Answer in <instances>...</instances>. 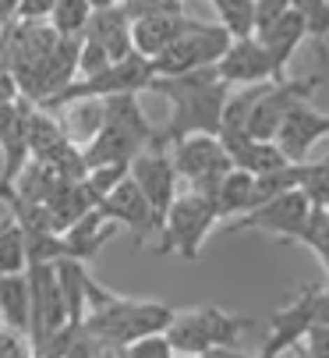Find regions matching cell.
Wrapping results in <instances>:
<instances>
[{
    "mask_svg": "<svg viewBox=\"0 0 329 358\" xmlns=\"http://www.w3.org/2000/svg\"><path fill=\"white\" fill-rule=\"evenodd\" d=\"M326 85V75L315 71V75H301V78H277L262 89V96L255 99V107L248 114V135L251 138H272L284 121V114L301 103V99H312L315 89Z\"/></svg>",
    "mask_w": 329,
    "mask_h": 358,
    "instance_id": "cell-7",
    "label": "cell"
},
{
    "mask_svg": "<svg viewBox=\"0 0 329 358\" xmlns=\"http://www.w3.org/2000/svg\"><path fill=\"white\" fill-rule=\"evenodd\" d=\"M0 46H4V43H0Z\"/></svg>",
    "mask_w": 329,
    "mask_h": 358,
    "instance_id": "cell-44",
    "label": "cell"
},
{
    "mask_svg": "<svg viewBox=\"0 0 329 358\" xmlns=\"http://www.w3.org/2000/svg\"><path fill=\"white\" fill-rule=\"evenodd\" d=\"M0 323H4V320H0Z\"/></svg>",
    "mask_w": 329,
    "mask_h": 358,
    "instance_id": "cell-43",
    "label": "cell"
},
{
    "mask_svg": "<svg viewBox=\"0 0 329 358\" xmlns=\"http://www.w3.org/2000/svg\"><path fill=\"white\" fill-rule=\"evenodd\" d=\"M11 110H15V99L8 103V99H0V128L8 124V117H11Z\"/></svg>",
    "mask_w": 329,
    "mask_h": 358,
    "instance_id": "cell-40",
    "label": "cell"
},
{
    "mask_svg": "<svg viewBox=\"0 0 329 358\" xmlns=\"http://www.w3.org/2000/svg\"><path fill=\"white\" fill-rule=\"evenodd\" d=\"M231 32L224 25H205V22H184V29L170 39V46L159 57H152L156 75L170 78V75H184V71H198V68H212L224 50L231 46Z\"/></svg>",
    "mask_w": 329,
    "mask_h": 358,
    "instance_id": "cell-5",
    "label": "cell"
},
{
    "mask_svg": "<svg viewBox=\"0 0 329 358\" xmlns=\"http://www.w3.org/2000/svg\"><path fill=\"white\" fill-rule=\"evenodd\" d=\"M174 316H177V309L170 301L124 298V294H114V291H106L103 284L92 280V287H89V309H85L82 323L103 344H110L114 355H124L128 341H135L142 334H152V330H167Z\"/></svg>",
    "mask_w": 329,
    "mask_h": 358,
    "instance_id": "cell-2",
    "label": "cell"
},
{
    "mask_svg": "<svg viewBox=\"0 0 329 358\" xmlns=\"http://www.w3.org/2000/svg\"><path fill=\"white\" fill-rule=\"evenodd\" d=\"M103 121H106V110H103L99 96H85V99H71V103H64V121H61L64 135H68V142H75L82 149L99 135Z\"/></svg>",
    "mask_w": 329,
    "mask_h": 358,
    "instance_id": "cell-21",
    "label": "cell"
},
{
    "mask_svg": "<svg viewBox=\"0 0 329 358\" xmlns=\"http://www.w3.org/2000/svg\"><path fill=\"white\" fill-rule=\"evenodd\" d=\"M124 355L128 358H170L174 355V344L167 337V330H152V334H142L135 341L124 344Z\"/></svg>",
    "mask_w": 329,
    "mask_h": 358,
    "instance_id": "cell-32",
    "label": "cell"
},
{
    "mask_svg": "<svg viewBox=\"0 0 329 358\" xmlns=\"http://www.w3.org/2000/svg\"><path fill=\"white\" fill-rule=\"evenodd\" d=\"M82 36L96 39L106 54H110V61H121V57L135 54V46H131V18H128L124 4L92 8V15H89Z\"/></svg>",
    "mask_w": 329,
    "mask_h": 358,
    "instance_id": "cell-15",
    "label": "cell"
},
{
    "mask_svg": "<svg viewBox=\"0 0 329 358\" xmlns=\"http://www.w3.org/2000/svg\"><path fill=\"white\" fill-rule=\"evenodd\" d=\"M326 135H329V114L315 110L308 99H301V103H294V107L284 114V121H280L277 135H272V142L284 149L287 160L301 164V160L308 157V149H312L319 138H326Z\"/></svg>",
    "mask_w": 329,
    "mask_h": 358,
    "instance_id": "cell-10",
    "label": "cell"
},
{
    "mask_svg": "<svg viewBox=\"0 0 329 358\" xmlns=\"http://www.w3.org/2000/svg\"><path fill=\"white\" fill-rule=\"evenodd\" d=\"M326 160H329V157H326Z\"/></svg>",
    "mask_w": 329,
    "mask_h": 358,
    "instance_id": "cell-45",
    "label": "cell"
},
{
    "mask_svg": "<svg viewBox=\"0 0 329 358\" xmlns=\"http://www.w3.org/2000/svg\"><path fill=\"white\" fill-rule=\"evenodd\" d=\"M291 8V0H255V29H262L265 22L280 18L284 11ZM255 36V32H251Z\"/></svg>",
    "mask_w": 329,
    "mask_h": 358,
    "instance_id": "cell-38",
    "label": "cell"
},
{
    "mask_svg": "<svg viewBox=\"0 0 329 358\" xmlns=\"http://www.w3.org/2000/svg\"><path fill=\"white\" fill-rule=\"evenodd\" d=\"M53 273H57V287H61L64 305H68V320L71 323L85 320L89 287H92V277L85 270V259H75V255H57V259H53Z\"/></svg>",
    "mask_w": 329,
    "mask_h": 358,
    "instance_id": "cell-18",
    "label": "cell"
},
{
    "mask_svg": "<svg viewBox=\"0 0 329 358\" xmlns=\"http://www.w3.org/2000/svg\"><path fill=\"white\" fill-rule=\"evenodd\" d=\"M128 174H131V164H128V160H114V164H96V167H89L82 181H85L89 195H92L96 202H103V195H106L110 188H117Z\"/></svg>",
    "mask_w": 329,
    "mask_h": 358,
    "instance_id": "cell-30",
    "label": "cell"
},
{
    "mask_svg": "<svg viewBox=\"0 0 329 358\" xmlns=\"http://www.w3.org/2000/svg\"><path fill=\"white\" fill-rule=\"evenodd\" d=\"M170 160L177 167V178H188V181H198L205 174H219V171L234 167L224 142H219L216 135H184V138H177Z\"/></svg>",
    "mask_w": 329,
    "mask_h": 358,
    "instance_id": "cell-12",
    "label": "cell"
},
{
    "mask_svg": "<svg viewBox=\"0 0 329 358\" xmlns=\"http://www.w3.org/2000/svg\"><path fill=\"white\" fill-rule=\"evenodd\" d=\"M128 18H152V15H184V0H121Z\"/></svg>",
    "mask_w": 329,
    "mask_h": 358,
    "instance_id": "cell-34",
    "label": "cell"
},
{
    "mask_svg": "<svg viewBox=\"0 0 329 358\" xmlns=\"http://www.w3.org/2000/svg\"><path fill=\"white\" fill-rule=\"evenodd\" d=\"M114 61H110V54L96 43V39H89V36H82L78 39V75L75 78H92V75H99L103 68H110Z\"/></svg>",
    "mask_w": 329,
    "mask_h": 358,
    "instance_id": "cell-33",
    "label": "cell"
},
{
    "mask_svg": "<svg viewBox=\"0 0 329 358\" xmlns=\"http://www.w3.org/2000/svg\"><path fill=\"white\" fill-rule=\"evenodd\" d=\"M25 135H29V157H36V160H50L61 145H68L64 124H61L57 117H53L46 107H39V103L29 110Z\"/></svg>",
    "mask_w": 329,
    "mask_h": 358,
    "instance_id": "cell-22",
    "label": "cell"
},
{
    "mask_svg": "<svg viewBox=\"0 0 329 358\" xmlns=\"http://www.w3.org/2000/svg\"><path fill=\"white\" fill-rule=\"evenodd\" d=\"M308 327H312V305H308V287H301V294L291 301V305H284V309L272 316V323H269V337H265V344L258 348V355H284L287 348H294L298 341H305V334H308Z\"/></svg>",
    "mask_w": 329,
    "mask_h": 358,
    "instance_id": "cell-17",
    "label": "cell"
},
{
    "mask_svg": "<svg viewBox=\"0 0 329 358\" xmlns=\"http://www.w3.org/2000/svg\"><path fill=\"white\" fill-rule=\"evenodd\" d=\"M227 157H231V164L234 167H241V171H248V174H262V171H272V167H284V164H291L287 157H284V149L272 142V138H244V142H237L234 149H227Z\"/></svg>",
    "mask_w": 329,
    "mask_h": 358,
    "instance_id": "cell-23",
    "label": "cell"
},
{
    "mask_svg": "<svg viewBox=\"0 0 329 358\" xmlns=\"http://www.w3.org/2000/svg\"><path fill=\"white\" fill-rule=\"evenodd\" d=\"M216 71H219V78L237 82V85H255V82L280 78L277 68H272V57L265 54V46L255 36L231 39V46L224 50V57L216 61Z\"/></svg>",
    "mask_w": 329,
    "mask_h": 358,
    "instance_id": "cell-11",
    "label": "cell"
},
{
    "mask_svg": "<svg viewBox=\"0 0 329 358\" xmlns=\"http://www.w3.org/2000/svg\"><path fill=\"white\" fill-rule=\"evenodd\" d=\"M308 213H312V199L301 188H291V192H280V195L258 202V206H251L237 220H231L227 231H234V234L237 231H265L272 238H280L284 245H294V234L301 231Z\"/></svg>",
    "mask_w": 329,
    "mask_h": 358,
    "instance_id": "cell-6",
    "label": "cell"
},
{
    "mask_svg": "<svg viewBox=\"0 0 329 358\" xmlns=\"http://www.w3.org/2000/svg\"><path fill=\"white\" fill-rule=\"evenodd\" d=\"M255 327V320L231 316L219 305H202L191 313H177L167 327L174 355H212V351H234L237 341Z\"/></svg>",
    "mask_w": 329,
    "mask_h": 358,
    "instance_id": "cell-3",
    "label": "cell"
},
{
    "mask_svg": "<svg viewBox=\"0 0 329 358\" xmlns=\"http://www.w3.org/2000/svg\"><path fill=\"white\" fill-rule=\"evenodd\" d=\"M212 206H216L219 220L248 213L255 206V174H248L241 167H231L224 174V181H219L216 195H212Z\"/></svg>",
    "mask_w": 329,
    "mask_h": 358,
    "instance_id": "cell-20",
    "label": "cell"
},
{
    "mask_svg": "<svg viewBox=\"0 0 329 358\" xmlns=\"http://www.w3.org/2000/svg\"><path fill=\"white\" fill-rule=\"evenodd\" d=\"M92 8H110V4H121V0H89Z\"/></svg>",
    "mask_w": 329,
    "mask_h": 358,
    "instance_id": "cell-41",
    "label": "cell"
},
{
    "mask_svg": "<svg viewBox=\"0 0 329 358\" xmlns=\"http://www.w3.org/2000/svg\"><path fill=\"white\" fill-rule=\"evenodd\" d=\"M0 320L29 334V273H0Z\"/></svg>",
    "mask_w": 329,
    "mask_h": 358,
    "instance_id": "cell-24",
    "label": "cell"
},
{
    "mask_svg": "<svg viewBox=\"0 0 329 358\" xmlns=\"http://www.w3.org/2000/svg\"><path fill=\"white\" fill-rule=\"evenodd\" d=\"M305 351L315 358H329V327L326 323H312L305 334Z\"/></svg>",
    "mask_w": 329,
    "mask_h": 358,
    "instance_id": "cell-37",
    "label": "cell"
},
{
    "mask_svg": "<svg viewBox=\"0 0 329 358\" xmlns=\"http://www.w3.org/2000/svg\"><path fill=\"white\" fill-rule=\"evenodd\" d=\"M322 50H326V54H329V32H326V39H322Z\"/></svg>",
    "mask_w": 329,
    "mask_h": 358,
    "instance_id": "cell-42",
    "label": "cell"
},
{
    "mask_svg": "<svg viewBox=\"0 0 329 358\" xmlns=\"http://www.w3.org/2000/svg\"><path fill=\"white\" fill-rule=\"evenodd\" d=\"M227 78H219L216 64L212 68H198V71H184V75H170L163 78L156 75L149 82L152 92L170 99V121L156 128L152 145L167 149L184 135H219V124H224V107H227Z\"/></svg>",
    "mask_w": 329,
    "mask_h": 358,
    "instance_id": "cell-1",
    "label": "cell"
},
{
    "mask_svg": "<svg viewBox=\"0 0 329 358\" xmlns=\"http://www.w3.org/2000/svg\"><path fill=\"white\" fill-rule=\"evenodd\" d=\"M131 178L142 188L149 210H152V220L159 227L163 217H167V210H170V202L177 199V167L170 160V152L156 149V145H145L131 160Z\"/></svg>",
    "mask_w": 329,
    "mask_h": 358,
    "instance_id": "cell-9",
    "label": "cell"
},
{
    "mask_svg": "<svg viewBox=\"0 0 329 358\" xmlns=\"http://www.w3.org/2000/svg\"><path fill=\"white\" fill-rule=\"evenodd\" d=\"M219 224V213L212 206V199L198 195V192H188V195H177L170 202L167 217L156 227L159 231V255H170L177 252L181 259L188 263H198V252H202V241L205 234Z\"/></svg>",
    "mask_w": 329,
    "mask_h": 358,
    "instance_id": "cell-4",
    "label": "cell"
},
{
    "mask_svg": "<svg viewBox=\"0 0 329 358\" xmlns=\"http://www.w3.org/2000/svg\"><path fill=\"white\" fill-rule=\"evenodd\" d=\"M301 192L312 199V206H329V160L301 164Z\"/></svg>",
    "mask_w": 329,
    "mask_h": 358,
    "instance_id": "cell-31",
    "label": "cell"
},
{
    "mask_svg": "<svg viewBox=\"0 0 329 358\" xmlns=\"http://www.w3.org/2000/svg\"><path fill=\"white\" fill-rule=\"evenodd\" d=\"M99 206H103L110 217H114L121 227H128V231H131L135 248H142V241L156 231L152 210H149V202H145V195H142V188L135 185V178H131V174H128L117 188H110V192L103 195Z\"/></svg>",
    "mask_w": 329,
    "mask_h": 358,
    "instance_id": "cell-13",
    "label": "cell"
},
{
    "mask_svg": "<svg viewBox=\"0 0 329 358\" xmlns=\"http://www.w3.org/2000/svg\"><path fill=\"white\" fill-rule=\"evenodd\" d=\"M291 8L301 15L305 32L319 43V57L326 61L329 54L322 50V39H326V32H329V0H291Z\"/></svg>",
    "mask_w": 329,
    "mask_h": 358,
    "instance_id": "cell-29",
    "label": "cell"
},
{
    "mask_svg": "<svg viewBox=\"0 0 329 358\" xmlns=\"http://www.w3.org/2000/svg\"><path fill=\"white\" fill-rule=\"evenodd\" d=\"M25 355H32V344L25 341V334L0 323V358H25Z\"/></svg>",
    "mask_w": 329,
    "mask_h": 358,
    "instance_id": "cell-35",
    "label": "cell"
},
{
    "mask_svg": "<svg viewBox=\"0 0 329 358\" xmlns=\"http://www.w3.org/2000/svg\"><path fill=\"white\" fill-rule=\"evenodd\" d=\"M89 15H92L89 0H53L50 25L57 29V36H82Z\"/></svg>",
    "mask_w": 329,
    "mask_h": 358,
    "instance_id": "cell-28",
    "label": "cell"
},
{
    "mask_svg": "<svg viewBox=\"0 0 329 358\" xmlns=\"http://www.w3.org/2000/svg\"><path fill=\"white\" fill-rule=\"evenodd\" d=\"M294 245H308L326 270V287H329V210L326 206H312L308 220L301 224V231L294 234Z\"/></svg>",
    "mask_w": 329,
    "mask_h": 358,
    "instance_id": "cell-25",
    "label": "cell"
},
{
    "mask_svg": "<svg viewBox=\"0 0 329 358\" xmlns=\"http://www.w3.org/2000/svg\"><path fill=\"white\" fill-rule=\"evenodd\" d=\"M255 39L265 46V54L272 57V68H277V75L284 78V68L291 64L294 50L308 39V32H305L301 15H298L294 8H287L280 18H272V22H265L262 29H255Z\"/></svg>",
    "mask_w": 329,
    "mask_h": 358,
    "instance_id": "cell-16",
    "label": "cell"
},
{
    "mask_svg": "<svg viewBox=\"0 0 329 358\" xmlns=\"http://www.w3.org/2000/svg\"><path fill=\"white\" fill-rule=\"evenodd\" d=\"M117 231H121V224L110 217L103 206H92V210H85L68 231H61V238H64V255H75V259H96V255L117 238Z\"/></svg>",
    "mask_w": 329,
    "mask_h": 358,
    "instance_id": "cell-14",
    "label": "cell"
},
{
    "mask_svg": "<svg viewBox=\"0 0 329 358\" xmlns=\"http://www.w3.org/2000/svg\"><path fill=\"white\" fill-rule=\"evenodd\" d=\"M212 8L219 15V25L234 39L255 32V0H212Z\"/></svg>",
    "mask_w": 329,
    "mask_h": 358,
    "instance_id": "cell-27",
    "label": "cell"
},
{
    "mask_svg": "<svg viewBox=\"0 0 329 358\" xmlns=\"http://www.w3.org/2000/svg\"><path fill=\"white\" fill-rule=\"evenodd\" d=\"M308 305H312V323L329 327V287H308Z\"/></svg>",
    "mask_w": 329,
    "mask_h": 358,
    "instance_id": "cell-39",
    "label": "cell"
},
{
    "mask_svg": "<svg viewBox=\"0 0 329 358\" xmlns=\"http://www.w3.org/2000/svg\"><path fill=\"white\" fill-rule=\"evenodd\" d=\"M188 15H152V18H135L131 22V46L142 57H159L170 46V39L184 29Z\"/></svg>",
    "mask_w": 329,
    "mask_h": 358,
    "instance_id": "cell-19",
    "label": "cell"
},
{
    "mask_svg": "<svg viewBox=\"0 0 329 358\" xmlns=\"http://www.w3.org/2000/svg\"><path fill=\"white\" fill-rule=\"evenodd\" d=\"M53 0H18L15 4V22H50Z\"/></svg>",
    "mask_w": 329,
    "mask_h": 358,
    "instance_id": "cell-36",
    "label": "cell"
},
{
    "mask_svg": "<svg viewBox=\"0 0 329 358\" xmlns=\"http://www.w3.org/2000/svg\"><path fill=\"white\" fill-rule=\"evenodd\" d=\"M29 270V252H25V231L11 217L0 224V273H25Z\"/></svg>",
    "mask_w": 329,
    "mask_h": 358,
    "instance_id": "cell-26",
    "label": "cell"
},
{
    "mask_svg": "<svg viewBox=\"0 0 329 358\" xmlns=\"http://www.w3.org/2000/svg\"><path fill=\"white\" fill-rule=\"evenodd\" d=\"M64 323H71V320H68L64 294L57 287L53 263H29V344H32V351L50 334H57Z\"/></svg>",
    "mask_w": 329,
    "mask_h": 358,
    "instance_id": "cell-8",
    "label": "cell"
}]
</instances>
